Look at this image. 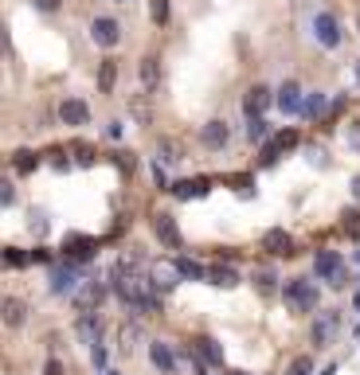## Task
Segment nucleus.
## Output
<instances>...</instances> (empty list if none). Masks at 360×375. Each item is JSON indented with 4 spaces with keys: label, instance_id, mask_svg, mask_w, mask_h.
Instances as JSON below:
<instances>
[{
    "label": "nucleus",
    "instance_id": "obj_26",
    "mask_svg": "<svg viewBox=\"0 0 360 375\" xmlns=\"http://www.w3.org/2000/svg\"><path fill=\"white\" fill-rule=\"evenodd\" d=\"M340 231L360 238V211H345V215H340Z\"/></svg>",
    "mask_w": 360,
    "mask_h": 375
},
{
    "label": "nucleus",
    "instance_id": "obj_8",
    "mask_svg": "<svg viewBox=\"0 0 360 375\" xmlns=\"http://www.w3.org/2000/svg\"><path fill=\"white\" fill-rule=\"evenodd\" d=\"M270 102H274V98H270V86H262V82H259V86L247 90V98H243V114H247V118H262V109H267Z\"/></svg>",
    "mask_w": 360,
    "mask_h": 375
},
{
    "label": "nucleus",
    "instance_id": "obj_19",
    "mask_svg": "<svg viewBox=\"0 0 360 375\" xmlns=\"http://www.w3.org/2000/svg\"><path fill=\"white\" fill-rule=\"evenodd\" d=\"M157 153H160V160H165V164H180V160H184V145H180L177 137H160Z\"/></svg>",
    "mask_w": 360,
    "mask_h": 375
},
{
    "label": "nucleus",
    "instance_id": "obj_34",
    "mask_svg": "<svg viewBox=\"0 0 360 375\" xmlns=\"http://www.w3.org/2000/svg\"><path fill=\"white\" fill-rule=\"evenodd\" d=\"M247 137H250V141H262V137H267V121H262V118H250Z\"/></svg>",
    "mask_w": 360,
    "mask_h": 375
},
{
    "label": "nucleus",
    "instance_id": "obj_30",
    "mask_svg": "<svg viewBox=\"0 0 360 375\" xmlns=\"http://www.w3.org/2000/svg\"><path fill=\"white\" fill-rule=\"evenodd\" d=\"M255 286H259V293H274V286H278V277L270 274V270H259V274H255Z\"/></svg>",
    "mask_w": 360,
    "mask_h": 375
},
{
    "label": "nucleus",
    "instance_id": "obj_23",
    "mask_svg": "<svg viewBox=\"0 0 360 375\" xmlns=\"http://www.w3.org/2000/svg\"><path fill=\"white\" fill-rule=\"evenodd\" d=\"M177 277H188V282H200V277H208V270H204L200 262H192V258H177Z\"/></svg>",
    "mask_w": 360,
    "mask_h": 375
},
{
    "label": "nucleus",
    "instance_id": "obj_37",
    "mask_svg": "<svg viewBox=\"0 0 360 375\" xmlns=\"http://www.w3.org/2000/svg\"><path fill=\"white\" fill-rule=\"evenodd\" d=\"M349 145L360 148V121H349Z\"/></svg>",
    "mask_w": 360,
    "mask_h": 375
},
{
    "label": "nucleus",
    "instance_id": "obj_1",
    "mask_svg": "<svg viewBox=\"0 0 360 375\" xmlns=\"http://www.w3.org/2000/svg\"><path fill=\"white\" fill-rule=\"evenodd\" d=\"M282 297H286V305H290L294 313H313V309H317V286H313L310 277H290L286 289H282Z\"/></svg>",
    "mask_w": 360,
    "mask_h": 375
},
{
    "label": "nucleus",
    "instance_id": "obj_43",
    "mask_svg": "<svg viewBox=\"0 0 360 375\" xmlns=\"http://www.w3.org/2000/svg\"><path fill=\"white\" fill-rule=\"evenodd\" d=\"M102 375H118V372H102Z\"/></svg>",
    "mask_w": 360,
    "mask_h": 375
},
{
    "label": "nucleus",
    "instance_id": "obj_6",
    "mask_svg": "<svg viewBox=\"0 0 360 375\" xmlns=\"http://www.w3.org/2000/svg\"><path fill=\"white\" fill-rule=\"evenodd\" d=\"M294 145H298V129H282V133H274V137L262 145V164H274V160Z\"/></svg>",
    "mask_w": 360,
    "mask_h": 375
},
{
    "label": "nucleus",
    "instance_id": "obj_7",
    "mask_svg": "<svg viewBox=\"0 0 360 375\" xmlns=\"http://www.w3.org/2000/svg\"><path fill=\"white\" fill-rule=\"evenodd\" d=\"M262 250H267V254H274V258H290L294 254V238L286 235L282 227H274V231H267V235H262Z\"/></svg>",
    "mask_w": 360,
    "mask_h": 375
},
{
    "label": "nucleus",
    "instance_id": "obj_16",
    "mask_svg": "<svg viewBox=\"0 0 360 375\" xmlns=\"http://www.w3.org/2000/svg\"><path fill=\"white\" fill-rule=\"evenodd\" d=\"M278 109L282 114H301V90H298V82H282V90H278Z\"/></svg>",
    "mask_w": 360,
    "mask_h": 375
},
{
    "label": "nucleus",
    "instance_id": "obj_12",
    "mask_svg": "<svg viewBox=\"0 0 360 375\" xmlns=\"http://www.w3.org/2000/svg\"><path fill=\"white\" fill-rule=\"evenodd\" d=\"M59 118H63V125H87V121H90V106L82 98H67L59 106Z\"/></svg>",
    "mask_w": 360,
    "mask_h": 375
},
{
    "label": "nucleus",
    "instance_id": "obj_33",
    "mask_svg": "<svg viewBox=\"0 0 360 375\" xmlns=\"http://www.w3.org/2000/svg\"><path fill=\"white\" fill-rule=\"evenodd\" d=\"M0 258H4L8 266H28V262H31V258H28V254H20L16 247H4V254H0Z\"/></svg>",
    "mask_w": 360,
    "mask_h": 375
},
{
    "label": "nucleus",
    "instance_id": "obj_22",
    "mask_svg": "<svg viewBox=\"0 0 360 375\" xmlns=\"http://www.w3.org/2000/svg\"><path fill=\"white\" fill-rule=\"evenodd\" d=\"M141 82H145V90H153L160 82V59L157 55H145V59H141Z\"/></svg>",
    "mask_w": 360,
    "mask_h": 375
},
{
    "label": "nucleus",
    "instance_id": "obj_13",
    "mask_svg": "<svg viewBox=\"0 0 360 375\" xmlns=\"http://www.w3.org/2000/svg\"><path fill=\"white\" fill-rule=\"evenodd\" d=\"M200 141H204V148H223L231 141V129H227V121H208V125L200 129Z\"/></svg>",
    "mask_w": 360,
    "mask_h": 375
},
{
    "label": "nucleus",
    "instance_id": "obj_42",
    "mask_svg": "<svg viewBox=\"0 0 360 375\" xmlns=\"http://www.w3.org/2000/svg\"><path fill=\"white\" fill-rule=\"evenodd\" d=\"M357 31H360V12H357Z\"/></svg>",
    "mask_w": 360,
    "mask_h": 375
},
{
    "label": "nucleus",
    "instance_id": "obj_27",
    "mask_svg": "<svg viewBox=\"0 0 360 375\" xmlns=\"http://www.w3.org/2000/svg\"><path fill=\"white\" fill-rule=\"evenodd\" d=\"M321 109H325V94H310V98L301 102V114H306V118H317Z\"/></svg>",
    "mask_w": 360,
    "mask_h": 375
},
{
    "label": "nucleus",
    "instance_id": "obj_41",
    "mask_svg": "<svg viewBox=\"0 0 360 375\" xmlns=\"http://www.w3.org/2000/svg\"><path fill=\"white\" fill-rule=\"evenodd\" d=\"M227 375H250V372H239V367H231V372Z\"/></svg>",
    "mask_w": 360,
    "mask_h": 375
},
{
    "label": "nucleus",
    "instance_id": "obj_38",
    "mask_svg": "<svg viewBox=\"0 0 360 375\" xmlns=\"http://www.w3.org/2000/svg\"><path fill=\"white\" fill-rule=\"evenodd\" d=\"M43 375H63V364H59V360H47V367H43Z\"/></svg>",
    "mask_w": 360,
    "mask_h": 375
},
{
    "label": "nucleus",
    "instance_id": "obj_28",
    "mask_svg": "<svg viewBox=\"0 0 360 375\" xmlns=\"http://www.w3.org/2000/svg\"><path fill=\"white\" fill-rule=\"evenodd\" d=\"M36 164H40V157H36L31 148H20V153H16V172H31Z\"/></svg>",
    "mask_w": 360,
    "mask_h": 375
},
{
    "label": "nucleus",
    "instance_id": "obj_24",
    "mask_svg": "<svg viewBox=\"0 0 360 375\" xmlns=\"http://www.w3.org/2000/svg\"><path fill=\"white\" fill-rule=\"evenodd\" d=\"M79 336L87 340V344H98V336H102V321H98V316H82V321H79Z\"/></svg>",
    "mask_w": 360,
    "mask_h": 375
},
{
    "label": "nucleus",
    "instance_id": "obj_46",
    "mask_svg": "<svg viewBox=\"0 0 360 375\" xmlns=\"http://www.w3.org/2000/svg\"><path fill=\"white\" fill-rule=\"evenodd\" d=\"M357 75H360V67H357Z\"/></svg>",
    "mask_w": 360,
    "mask_h": 375
},
{
    "label": "nucleus",
    "instance_id": "obj_36",
    "mask_svg": "<svg viewBox=\"0 0 360 375\" xmlns=\"http://www.w3.org/2000/svg\"><path fill=\"white\" fill-rule=\"evenodd\" d=\"M31 4H36V12H59L63 0H31Z\"/></svg>",
    "mask_w": 360,
    "mask_h": 375
},
{
    "label": "nucleus",
    "instance_id": "obj_32",
    "mask_svg": "<svg viewBox=\"0 0 360 375\" xmlns=\"http://www.w3.org/2000/svg\"><path fill=\"white\" fill-rule=\"evenodd\" d=\"M310 372H313V360H310V355H298V360L286 367V375H310Z\"/></svg>",
    "mask_w": 360,
    "mask_h": 375
},
{
    "label": "nucleus",
    "instance_id": "obj_44",
    "mask_svg": "<svg viewBox=\"0 0 360 375\" xmlns=\"http://www.w3.org/2000/svg\"><path fill=\"white\" fill-rule=\"evenodd\" d=\"M357 309H360V293H357Z\"/></svg>",
    "mask_w": 360,
    "mask_h": 375
},
{
    "label": "nucleus",
    "instance_id": "obj_11",
    "mask_svg": "<svg viewBox=\"0 0 360 375\" xmlns=\"http://www.w3.org/2000/svg\"><path fill=\"white\" fill-rule=\"evenodd\" d=\"M192 355H196V360H208V364H216V367L223 364V348H220V340H211V336H196V340H192Z\"/></svg>",
    "mask_w": 360,
    "mask_h": 375
},
{
    "label": "nucleus",
    "instance_id": "obj_45",
    "mask_svg": "<svg viewBox=\"0 0 360 375\" xmlns=\"http://www.w3.org/2000/svg\"><path fill=\"white\" fill-rule=\"evenodd\" d=\"M357 262H360V254H357Z\"/></svg>",
    "mask_w": 360,
    "mask_h": 375
},
{
    "label": "nucleus",
    "instance_id": "obj_31",
    "mask_svg": "<svg viewBox=\"0 0 360 375\" xmlns=\"http://www.w3.org/2000/svg\"><path fill=\"white\" fill-rule=\"evenodd\" d=\"M149 16L153 24H165L169 20V0H149Z\"/></svg>",
    "mask_w": 360,
    "mask_h": 375
},
{
    "label": "nucleus",
    "instance_id": "obj_29",
    "mask_svg": "<svg viewBox=\"0 0 360 375\" xmlns=\"http://www.w3.org/2000/svg\"><path fill=\"white\" fill-rule=\"evenodd\" d=\"M337 325V316H325V321H321V325H313V344H325V340H329V328Z\"/></svg>",
    "mask_w": 360,
    "mask_h": 375
},
{
    "label": "nucleus",
    "instance_id": "obj_18",
    "mask_svg": "<svg viewBox=\"0 0 360 375\" xmlns=\"http://www.w3.org/2000/svg\"><path fill=\"white\" fill-rule=\"evenodd\" d=\"M118 86V59H102L98 63V94H114Z\"/></svg>",
    "mask_w": 360,
    "mask_h": 375
},
{
    "label": "nucleus",
    "instance_id": "obj_2",
    "mask_svg": "<svg viewBox=\"0 0 360 375\" xmlns=\"http://www.w3.org/2000/svg\"><path fill=\"white\" fill-rule=\"evenodd\" d=\"M102 301H106V282L90 277V282H82L79 293H75V313H79V316H94L102 309Z\"/></svg>",
    "mask_w": 360,
    "mask_h": 375
},
{
    "label": "nucleus",
    "instance_id": "obj_40",
    "mask_svg": "<svg viewBox=\"0 0 360 375\" xmlns=\"http://www.w3.org/2000/svg\"><path fill=\"white\" fill-rule=\"evenodd\" d=\"M352 199H357V204H360V176L352 180Z\"/></svg>",
    "mask_w": 360,
    "mask_h": 375
},
{
    "label": "nucleus",
    "instance_id": "obj_25",
    "mask_svg": "<svg viewBox=\"0 0 360 375\" xmlns=\"http://www.w3.org/2000/svg\"><path fill=\"white\" fill-rule=\"evenodd\" d=\"M70 282H75V266H70V262H67V266H59L55 274H51V289H55V293H63V289H67Z\"/></svg>",
    "mask_w": 360,
    "mask_h": 375
},
{
    "label": "nucleus",
    "instance_id": "obj_5",
    "mask_svg": "<svg viewBox=\"0 0 360 375\" xmlns=\"http://www.w3.org/2000/svg\"><path fill=\"white\" fill-rule=\"evenodd\" d=\"M153 231H157V238H160V247H165V250H180V247H184V238H180L177 219H172L169 211H160V215L153 219Z\"/></svg>",
    "mask_w": 360,
    "mask_h": 375
},
{
    "label": "nucleus",
    "instance_id": "obj_20",
    "mask_svg": "<svg viewBox=\"0 0 360 375\" xmlns=\"http://www.w3.org/2000/svg\"><path fill=\"white\" fill-rule=\"evenodd\" d=\"M149 360H153V367H160L165 375H172V372H177V360H172L169 344H153V348H149Z\"/></svg>",
    "mask_w": 360,
    "mask_h": 375
},
{
    "label": "nucleus",
    "instance_id": "obj_35",
    "mask_svg": "<svg viewBox=\"0 0 360 375\" xmlns=\"http://www.w3.org/2000/svg\"><path fill=\"white\" fill-rule=\"evenodd\" d=\"M12 199H16V188H12L8 180H0V204H4V208H8Z\"/></svg>",
    "mask_w": 360,
    "mask_h": 375
},
{
    "label": "nucleus",
    "instance_id": "obj_21",
    "mask_svg": "<svg viewBox=\"0 0 360 375\" xmlns=\"http://www.w3.org/2000/svg\"><path fill=\"white\" fill-rule=\"evenodd\" d=\"M208 282H211V286H220V289H231V286H239V274H235L231 266H211Z\"/></svg>",
    "mask_w": 360,
    "mask_h": 375
},
{
    "label": "nucleus",
    "instance_id": "obj_17",
    "mask_svg": "<svg viewBox=\"0 0 360 375\" xmlns=\"http://www.w3.org/2000/svg\"><path fill=\"white\" fill-rule=\"evenodd\" d=\"M130 114L137 125H153V98L149 94H130Z\"/></svg>",
    "mask_w": 360,
    "mask_h": 375
},
{
    "label": "nucleus",
    "instance_id": "obj_14",
    "mask_svg": "<svg viewBox=\"0 0 360 375\" xmlns=\"http://www.w3.org/2000/svg\"><path fill=\"white\" fill-rule=\"evenodd\" d=\"M177 199H200V196H208L211 192V180H204V176H196V180H180V184H172L169 188Z\"/></svg>",
    "mask_w": 360,
    "mask_h": 375
},
{
    "label": "nucleus",
    "instance_id": "obj_3",
    "mask_svg": "<svg viewBox=\"0 0 360 375\" xmlns=\"http://www.w3.org/2000/svg\"><path fill=\"white\" fill-rule=\"evenodd\" d=\"M313 274L325 277L329 286H345V262H340L337 250H317V258H313Z\"/></svg>",
    "mask_w": 360,
    "mask_h": 375
},
{
    "label": "nucleus",
    "instance_id": "obj_10",
    "mask_svg": "<svg viewBox=\"0 0 360 375\" xmlns=\"http://www.w3.org/2000/svg\"><path fill=\"white\" fill-rule=\"evenodd\" d=\"M313 31H317V40L325 43V47H337V43H340V24L333 20L329 12H317V20H313Z\"/></svg>",
    "mask_w": 360,
    "mask_h": 375
},
{
    "label": "nucleus",
    "instance_id": "obj_9",
    "mask_svg": "<svg viewBox=\"0 0 360 375\" xmlns=\"http://www.w3.org/2000/svg\"><path fill=\"white\" fill-rule=\"evenodd\" d=\"M0 321L8 328H20L24 321H28V305H24L20 297H4V301H0Z\"/></svg>",
    "mask_w": 360,
    "mask_h": 375
},
{
    "label": "nucleus",
    "instance_id": "obj_4",
    "mask_svg": "<svg viewBox=\"0 0 360 375\" xmlns=\"http://www.w3.org/2000/svg\"><path fill=\"white\" fill-rule=\"evenodd\" d=\"M90 40L98 43V47H118L121 40V24L114 16H98V20L90 24Z\"/></svg>",
    "mask_w": 360,
    "mask_h": 375
},
{
    "label": "nucleus",
    "instance_id": "obj_15",
    "mask_svg": "<svg viewBox=\"0 0 360 375\" xmlns=\"http://www.w3.org/2000/svg\"><path fill=\"white\" fill-rule=\"evenodd\" d=\"M94 247H98V243H94V238H87V235H70L67 243H63L70 266H75V262H82V258H90V254H94Z\"/></svg>",
    "mask_w": 360,
    "mask_h": 375
},
{
    "label": "nucleus",
    "instance_id": "obj_39",
    "mask_svg": "<svg viewBox=\"0 0 360 375\" xmlns=\"http://www.w3.org/2000/svg\"><path fill=\"white\" fill-rule=\"evenodd\" d=\"M94 367H106V348L94 344Z\"/></svg>",
    "mask_w": 360,
    "mask_h": 375
}]
</instances>
